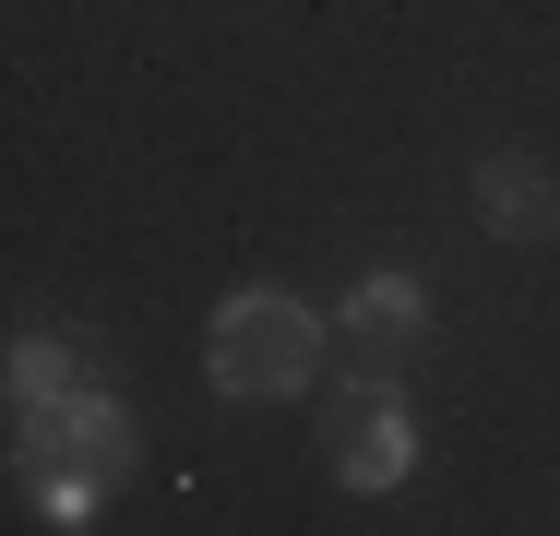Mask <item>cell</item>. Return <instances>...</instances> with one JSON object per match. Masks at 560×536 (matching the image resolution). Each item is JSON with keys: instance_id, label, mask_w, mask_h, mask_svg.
Segmentation results:
<instances>
[{"instance_id": "1", "label": "cell", "mask_w": 560, "mask_h": 536, "mask_svg": "<svg viewBox=\"0 0 560 536\" xmlns=\"http://www.w3.org/2000/svg\"><path fill=\"white\" fill-rule=\"evenodd\" d=\"M143 429L119 394H60V406H12V465L36 477V513L48 525H96L108 477H131Z\"/></svg>"}, {"instance_id": "2", "label": "cell", "mask_w": 560, "mask_h": 536, "mask_svg": "<svg viewBox=\"0 0 560 536\" xmlns=\"http://www.w3.org/2000/svg\"><path fill=\"white\" fill-rule=\"evenodd\" d=\"M203 382L262 406V394H311L323 382V311H299L287 287H226L203 322Z\"/></svg>"}, {"instance_id": "3", "label": "cell", "mask_w": 560, "mask_h": 536, "mask_svg": "<svg viewBox=\"0 0 560 536\" xmlns=\"http://www.w3.org/2000/svg\"><path fill=\"white\" fill-rule=\"evenodd\" d=\"M335 477L358 489V501H382V489L418 477V418H406L394 382H358V406L335 418Z\"/></svg>"}, {"instance_id": "4", "label": "cell", "mask_w": 560, "mask_h": 536, "mask_svg": "<svg viewBox=\"0 0 560 536\" xmlns=\"http://www.w3.org/2000/svg\"><path fill=\"white\" fill-rule=\"evenodd\" d=\"M335 334L358 346V358H406V346L430 334V287H418L406 263H382V275H358V287H346Z\"/></svg>"}, {"instance_id": "5", "label": "cell", "mask_w": 560, "mask_h": 536, "mask_svg": "<svg viewBox=\"0 0 560 536\" xmlns=\"http://www.w3.org/2000/svg\"><path fill=\"white\" fill-rule=\"evenodd\" d=\"M477 214H489V238L537 250V238H560V179L537 155H489V167H477Z\"/></svg>"}, {"instance_id": "6", "label": "cell", "mask_w": 560, "mask_h": 536, "mask_svg": "<svg viewBox=\"0 0 560 536\" xmlns=\"http://www.w3.org/2000/svg\"><path fill=\"white\" fill-rule=\"evenodd\" d=\"M60 394H96L84 346H60V334H24V346H12V406H60Z\"/></svg>"}]
</instances>
